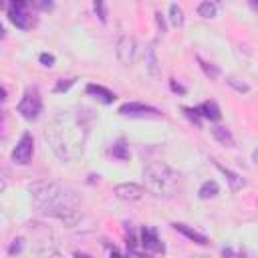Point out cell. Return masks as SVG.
I'll use <instances>...</instances> for the list:
<instances>
[{"label": "cell", "instance_id": "obj_1", "mask_svg": "<svg viewBox=\"0 0 258 258\" xmlns=\"http://www.w3.org/2000/svg\"><path fill=\"white\" fill-rule=\"evenodd\" d=\"M87 135H89V123L85 121V115L71 111H62L54 115L44 129L46 143L50 145L52 153L64 163L79 159L83 155Z\"/></svg>", "mask_w": 258, "mask_h": 258}, {"label": "cell", "instance_id": "obj_2", "mask_svg": "<svg viewBox=\"0 0 258 258\" xmlns=\"http://www.w3.org/2000/svg\"><path fill=\"white\" fill-rule=\"evenodd\" d=\"M26 189L32 196L34 210L40 214H46V216H50L58 208H69V206L77 208V204H79V198L73 191H67L58 183L48 181V179L32 181L26 185Z\"/></svg>", "mask_w": 258, "mask_h": 258}, {"label": "cell", "instance_id": "obj_3", "mask_svg": "<svg viewBox=\"0 0 258 258\" xmlns=\"http://www.w3.org/2000/svg\"><path fill=\"white\" fill-rule=\"evenodd\" d=\"M143 177H145V189H149L153 196L159 198H171L175 194V185H177V173L165 163V161H149L143 169Z\"/></svg>", "mask_w": 258, "mask_h": 258}, {"label": "cell", "instance_id": "obj_4", "mask_svg": "<svg viewBox=\"0 0 258 258\" xmlns=\"http://www.w3.org/2000/svg\"><path fill=\"white\" fill-rule=\"evenodd\" d=\"M18 113L26 119V121H36L40 111H42V99L38 93V87H28L18 103Z\"/></svg>", "mask_w": 258, "mask_h": 258}, {"label": "cell", "instance_id": "obj_5", "mask_svg": "<svg viewBox=\"0 0 258 258\" xmlns=\"http://www.w3.org/2000/svg\"><path fill=\"white\" fill-rule=\"evenodd\" d=\"M8 18L16 28H30L34 24L30 12H28V0H10V8H8Z\"/></svg>", "mask_w": 258, "mask_h": 258}, {"label": "cell", "instance_id": "obj_6", "mask_svg": "<svg viewBox=\"0 0 258 258\" xmlns=\"http://www.w3.org/2000/svg\"><path fill=\"white\" fill-rule=\"evenodd\" d=\"M115 54L119 58L121 64L125 67H131L135 62V56H137V44H135V38L131 34H121L117 38V44H115Z\"/></svg>", "mask_w": 258, "mask_h": 258}, {"label": "cell", "instance_id": "obj_7", "mask_svg": "<svg viewBox=\"0 0 258 258\" xmlns=\"http://www.w3.org/2000/svg\"><path fill=\"white\" fill-rule=\"evenodd\" d=\"M32 151H34V139L30 133H24L20 137V141L16 143V147L12 149V155L10 159L16 163V165H28L30 159H32Z\"/></svg>", "mask_w": 258, "mask_h": 258}, {"label": "cell", "instance_id": "obj_8", "mask_svg": "<svg viewBox=\"0 0 258 258\" xmlns=\"http://www.w3.org/2000/svg\"><path fill=\"white\" fill-rule=\"evenodd\" d=\"M113 194L119 198V200H123V202H137V200H141L143 198V194H145V187L143 185H139V183H119V185H115L113 187Z\"/></svg>", "mask_w": 258, "mask_h": 258}, {"label": "cell", "instance_id": "obj_9", "mask_svg": "<svg viewBox=\"0 0 258 258\" xmlns=\"http://www.w3.org/2000/svg\"><path fill=\"white\" fill-rule=\"evenodd\" d=\"M141 246L145 248V252H153V254H163L165 252V246L159 240L157 232L153 228H147V226L141 230Z\"/></svg>", "mask_w": 258, "mask_h": 258}, {"label": "cell", "instance_id": "obj_10", "mask_svg": "<svg viewBox=\"0 0 258 258\" xmlns=\"http://www.w3.org/2000/svg\"><path fill=\"white\" fill-rule=\"evenodd\" d=\"M119 113L125 117H145V115H159V111L151 105H143V103H123L119 107Z\"/></svg>", "mask_w": 258, "mask_h": 258}, {"label": "cell", "instance_id": "obj_11", "mask_svg": "<svg viewBox=\"0 0 258 258\" xmlns=\"http://www.w3.org/2000/svg\"><path fill=\"white\" fill-rule=\"evenodd\" d=\"M52 218H56V220H60L64 226H69V228H75L79 222H81V212L77 210V208H73V206H69V208H58V210H54L52 214H50Z\"/></svg>", "mask_w": 258, "mask_h": 258}, {"label": "cell", "instance_id": "obj_12", "mask_svg": "<svg viewBox=\"0 0 258 258\" xmlns=\"http://www.w3.org/2000/svg\"><path fill=\"white\" fill-rule=\"evenodd\" d=\"M143 60H145V69L151 77H159V60H157V50H155V42L147 44L145 52H143Z\"/></svg>", "mask_w": 258, "mask_h": 258}, {"label": "cell", "instance_id": "obj_13", "mask_svg": "<svg viewBox=\"0 0 258 258\" xmlns=\"http://www.w3.org/2000/svg\"><path fill=\"white\" fill-rule=\"evenodd\" d=\"M173 226V230H177L179 234H183L187 240H191V242H196L198 246H206L208 244V238L204 236V234H200V232H196L194 228H189L187 224H181V222H173L171 224Z\"/></svg>", "mask_w": 258, "mask_h": 258}, {"label": "cell", "instance_id": "obj_14", "mask_svg": "<svg viewBox=\"0 0 258 258\" xmlns=\"http://www.w3.org/2000/svg\"><path fill=\"white\" fill-rule=\"evenodd\" d=\"M87 93L89 95H93L95 99H99L101 103H105V105H111L117 97H115V93H111L109 89H105L103 85H87Z\"/></svg>", "mask_w": 258, "mask_h": 258}, {"label": "cell", "instance_id": "obj_15", "mask_svg": "<svg viewBox=\"0 0 258 258\" xmlns=\"http://www.w3.org/2000/svg\"><path fill=\"white\" fill-rule=\"evenodd\" d=\"M196 111L202 115V117H206V119H210V121H218L220 117H222V113H220V107L214 103V101H206L204 105H200V107H196Z\"/></svg>", "mask_w": 258, "mask_h": 258}, {"label": "cell", "instance_id": "obj_16", "mask_svg": "<svg viewBox=\"0 0 258 258\" xmlns=\"http://www.w3.org/2000/svg\"><path fill=\"white\" fill-rule=\"evenodd\" d=\"M212 135H214V139H216L220 145H224V147H234V145H236V141H234L230 129H226V127H214V129H212Z\"/></svg>", "mask_w": 258, "mask_h": 258}, {"label": "cell", "instance_id": "obj_17", "mask_svg": "<svg viewBox=\"0 0 258 258\" xmlns=\"http://www.w3.org/2000/svg\"><path fill=\"white\" fill-rule=\"evenodd\" d=\"M216 167H218V169H220V171H222V173L226 175V179L230 181V189H232V191H238V189H240V187L244 185V179H242V177H240L238 173H234V171H230V169L222 167L220 163H216Z\"/></svg>", "mask_w": 258, "mask_h": 258}, {"label": "cell", "instance_id": "obj_18", "mask_svg": "<svg viewBox=\"0 0 258 258\" xmlns=\"http://www.w3.org/2000/svg\"><path fill=\"white\" fill-rule=\"evenodd\" d=\"M218 191H220V187H218L216 181H204L202 187L198 189V196H200L202 200H210V198H216Z\"/></svg>", "mask_w": 258, "mask_h": 258}, {"label": "cell", "instance_id": "obj_19", "mask_svg": "<svg viewBox=\"0 0 258 258\" xmlns=\"http://www.w3.org/2000/svg\"><path fill=\"white\" fill-rule=\"evenodd\" d=\"M183 10H181V6H177V4H171L169 6V22H171V26H175V28H181L183 26Z\"/></svg>", "mask_w": 258, "mask_h": 258}, {"label": "cell", "instance_id": "obj_20", "mask_svg": "<svg viewBox=\"0 0 258 258\" xmlns=\"http://www.w3.org/2000/svg\"><path fill=\"white\" fill-rule=\"evenodd\" d=\"M198 14L202 18H214L216 16V4L212 0H204L200 6H198Z\"/></svg>", "mask_w": 258, "mask_h": 258}, {"label": "cell", "instance_id": "obj_21", "mask_svg": "<svg viewBox=\"0 0 258 258\" xmlns=\"http://www.w3.org/2000/svg\"><path fill=\"white\" fill-rule=\"evenodd\" d=\"M93 10H95L97 18L105 24L107 22V2L105 0H93Z\"/></svg>", "mask_w": 258, "mask_h": 258}, {"label": "cell", "instance_id": "obj_22", "mask_svg": "<svg viewBox=\"0 0 258 258\" xmlns=\"http://www.w3.org/2000/svg\"><path fill=\"white\" fill-rule=\"evenodd\" d=\"M111 153H113L117 159H129V149H127L125 141H117V143L111 147Z\"/></svg>", "mask_w": 258, "mask_h": 258}, {"label": "cell", "instance_id": "obj_23", "mask_svg": "<svg viewBox=\"0 0 258 258\" xmlns=\"http://www.w3.org/2000/svg\"><path fill=\"white\" fill-rule=\"evenodd\" d=\"M198 62H200V67L204 69V73L210 77V79H216L218 75H220V71H218V67H214V64H210V62H206V60H202L200 56H198Z\"/></svg>", "mask_w": 258, "mask_h": 258}, {"label": "cell", "instance_id": "obj_24", "mask_svg": "<svg viewBox=\"0 0 258 258\" xmlns=\"http://www.w3.org/2000/svg\"><path fill=\"white\" fill-rule=\"evenodd\" d=\"M28 6L44 12V10H50L54 6V0H28Z\"/></svg>", "mask_w": 258, "mask_h": 258}, {"label": "cell", "instance_id": "obj_25", "mask_svg": "<svg viewBox=\"0 0 258 258\" xmlns=\"http://www.w3.org/2000/svg\"><path fill=\"white\" fill-rule=\"evenodd\" d=\"M73 85H75V79H60V81L54 85V93H64V91H69Z\"/></svg>", "mask_w": 258, "mask_h": 258}, {"label": "cell", "instance_id": "obj_26", "mask_svg": "<svg viewBox=\"0 0 258 258\" xmlns=\"http://www.w3.org/2000/svg\"><path fill=\"white\" fill-rule=\"evenodd\" d=\"M228 85L234 87L238 93H250V85H246V83H238V79H234V77H228Z\"/></svg>", "mask_w": 258, "mask_h": 258}, {"label": "cell", "instance_id": "obj_27", "mask_svg": "<svg viewBox=\"0 0 258 258\" xmlns=\"http://www.w3.org/2000/svg\"><path fill=\"white\" fill-rule=\"evenodd\" d=\"M22 246H24V240L22 238H14L12 244H10V248H8V254H18L22 250Z\"/></svg>", "mask_w": 258, "mask_h": 258}, {"label": "cell", "instance_id": "obj_28", "mask_svg": "<svg viewBox=\"0 0 258 258\" xmlns=\"http://www.w3.org/2000/svg\"><path fill=\"white\" fill-rule=\"evenodd\" d=\"M38 60L42 62V67H48V69H50V67H54V56H52V54H48V52H42V54L38 56Z\"/></svg>", "mask_w": 258, "mask_h": 258}, {"label": "cell", "instance_id": "obj_29", "mask_svg": "<svg viewBox=\"0 0 258 258\" xmlns=\"http://www.w3.org/2000/svg\"><path fill=\"white\" fill-rule=\"evenodd\" d=\"M155 22H157V28H159V32H161V34H165V32H167V26H165V20H163L161 12H155Z\"/></svg>", "mask_w": 258, "mask_h": 258}, {"label": "cell", "instance_id": "obj_30", "mask_svg": "<svg viewBox=\"0 0 258 258\" xmlns=\"http://www.w3.org/2000/svg\"><path fill=\"white\" fill-rule=\"evenodd\" d=\"M183 113H185V115H187L196 125H200V119H198V117H200V113H198L196 109H187V107H185V109H183Z\"/></svg>", "mask_w": 258, "mask_h": 258}, {"label": "cell", "instance_id": "obj_31", "mask_svg": "<svg viewBox=\"0 0 258 258\" xmlns=\"http://www.w3.org/2000/svg\"><path fill=\"white\" fill-rule=\"evenodd\" d=\"M169 85H171V89H173V91H175V93H181V95H183V93H185V89H183V87H181V85H177V83H175V81H173V79H171V81H169Z\"/></svg>", "mask_w": 258, "mask_h": 258}, {"label": "cell", "instance_id": "obj_32", "mask_svg": "<svg viewBox=\"0 0 258 258\" xmlns=\"http://www.w3.org/2000/svg\"><path fill=\"white\" fill-rule=\"evenodd\" d=\"M4 189H6V179H4L2 175H0V194H2Z\"/></svg>", "mask_w": 258, "mask_h": 258}, {"label": "cell", "instance_id": "obj_33", "mask_svg": "<svg viewBox=\"0 0 258 258\" xmlns=\"http://www.w3.org/2000/svg\"><path fill=\"white\" fill-rule=\"evenodd\" d=\"M0 129H4V115L2 113H0ZM0 137H4V135L0 133Z\"/></svg>", "mask_w": 258, "mask_h": 258}, {"label": "cell", "instance_id": "obj_34", "mask_svg": "<svg viewBox=\"0 0 258 258\" xmlns=\"http://www.w3.org/2000/svg\"><path fill=\"white\" fill-rule=\"evenodd\" d=\"M4 99H6V91L0 87V101H4Z\"/></svg>", "mask_w": 258, "mask_h": 258}, {"label": "cell", "instance_id": "obj_35", "mask_svg": "<svg viewBox=\"0 0 258 258\" xmlns=\"http://www.w3.org/2000/svg\"><path fill=\"white\" fill-rule=\"evenodd\" d=\"M4 36H6V32H4V26L0 24V38H4Z\"/></svg>", "mask_w": 258, "mask_h": 258}, {"label": "cell", "instance_id": "obj_36", "mask_svg": "<svg viewBox=\"0 0 258 258\" xmlns=\"http://www.w3.org/2000/svg\"><path fill=\"white\" fill-rule=\"evenodd\" d=\"M248 2H250V6H252V8H256V0H248Z\"/></svg>", "mask_w": 258, "mask_h": 258}, {"label": "cell", "instance_id": "obj_37", "mask_svg": "<svg viewBox=\"0 0 258 258\" xmlns=\"http://www.w3.org/2000/svg\"><path fill=\"white\" fill-rule=\"evenodd\" d=\"M2 8H4V0H0V10H2Z\"/></svg>", "mask_w": 258, "mask_h": 258}]
</instances>
